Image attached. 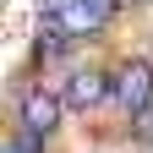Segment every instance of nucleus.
<instances>
[{
	"label": "nucleus",
	"instance_id": "f257e3e1",
	"mask_svg": "<svg viewBox=\"0 0 153 153\" xmlns=\"http://www.w3.org/2000/svg\"><path fill=\"white\" fill-rule=\"evenodd\" d=\"M115 99H120L126 109H142V104L153 99V71H148L142 60H126L120 71H115Z\"/></svg>",
	"mask_w": 153,
	"mask_h": 153
},
{
	"label": "nucleus",
	"instance_id": "f03ea898",
	"mask_svg": "<svg viewBox=\"0 0 153 153\" xmlns=\"http://www.w3.org/2000/svg\"><path fill=\"white\" fill-rule=\"evenodd\" d=\"M22 126L49 137V131L60 126V99H55V93H44V88H27V93H22Z\"/></svg>",
	"mask_w": 153,
	"mask_h": 153
},
{
	"label": "nucleus",
	"instance_id": "7ed1b4c3",
	"mask_svg": "<svg viewBox=\"0 0 153 153\" xmlns=\"http://www.w3.org/2000/svg\"><path fill=\"white\" fill-rule=\"evenodd\" d=\"M104 93H109L104 71H71V82H66V99H71L76 109H93V104H104Z\"/></svg>",
	"mask_w": 153,
	"mask_h": 153
},
{
	"label": "nucleus",
	"instance_id": "20e7f679",
	"mask_svg": "<svg viewBox=\"0 0 153 153\" xmlns=\"http://www.w3.org/2000/svg\"><path fill=\"white\" fill-rule=\"evenodd\" d=\"M38 148H44V131H27V126L6 142V153H38Z\"/></svg>",
	"mask_w": 153,
	"mask_h": 153
},
{
	"label": "nucleus",
	"instance_id": "39448f33",
	"mask_svg": "<svg viewBox=\"0 0 153 153\" xmlns=\"http://www.w3.org/2000/svg\"><path fill=\"white\" fill-rule=\"evenodd\" d=\"M131 137H137V142H153V104H142V109H137V126H131Z\"/></svg>",
	"mask_w": 153,
	"mask_h": 153
}]
</instances>
